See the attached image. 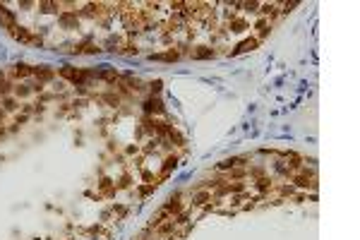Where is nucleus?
I'll list each match as a JSON object with an SVG mask.
<instances>
[{
  "instance_id": "7ed1b4c3",
  "label": "nucleus",
  "mask_w": 360,
  "mask_h": 240,
  "mask_svg": "<svg viewBox=\"0 0 360 240\" xmlns=\"http://www.w3.org/2000/svg\"><path fill=\"white\" fill-rule=\"evenodd\" d=\"M17 74H29V70L24 67V65H19V67H17Z\"/></svg>"
},
{
  "instance_id": "f03ea898",
  "label": "nucleus",
  "mask_w": 360,
  "mask_h": 240,
  "mask_svg": "<svg viewBox=\"0 0 360 240\" xmlns=\"http://www.w3.org/2000/svg\"><path fill=\"white\" fill-rule=\"evenodd\" d=\"M14 36L22 39V41H27V39H29V34H27V31H22V29H14Z\"/></svg>"
},
{
  "instance_id": "f257e3e1",
  "label": "nucleus",
  "mask_w": 360,
  "mask_h": 240,
  "mask_svg": "<svg viewBox=\"0 0 360 240\" xmlns=\"http://www.w3.org/2000/svg\"><path fill=\"white\" fill-rule=\"evenodd\" d=\"M255 46H257V41H255V39H250V41H243L240 46H238V51H236V53H243V51H252Z\"/></svg>"
},
{
  "instance_id": "20e7f679",
  "label": "nucleus",
  "mask_w": 360,
  "mask_h": 240,
  "mask_svg": "<svg viewBox=\"0 0 360 240\" xmlns=\"http://www.w3.org/2000/svg\"><path fill=\"white\" fill-rule=\"evenodd\" d=\"M298 185H300V187H305V185H307V178H305V175H300V178H298Z\"/></svg>"
}]
</instances>
